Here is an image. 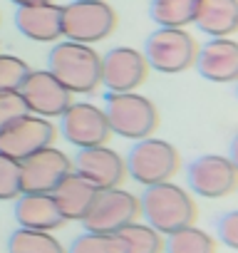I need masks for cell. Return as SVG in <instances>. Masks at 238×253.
<instances>
[{"instance_id":"obj_24","label":"cell","mask_w":238,"mask_h":253,"mask_svg":"<svg viewBox=\"0 0 238 253\" xmlns=\"http://www.w3.org/2000/svg\"><path fill=\"white\" fill-rule=\"evenodd\" d=\"M28 72H30V67H28V62L23 57L0 52V92L20 89V84H23Z\"/></svg>"},{"instance_id":"obj_14","label":"cell","mask_w":238,"mask_h":253,"mask_svg":"<svg viewBox=\"0 0 238 253\" xmlns=\"http://www.w3.org/2000/svg\"><path fill=\"white\" fill-rule=\"evenodd\" d=\"M72 171L79 174L82 179H87L97 191L102 189H117L127 176V167L124 159L119 157L114 149L109 147H89V149H79Z\"/></svg>"},{"instance_id":"obj_21","label":"cell","mask_w":238,"mask_h":253,"mask_svg":"<svg viewBox=\"0 0 238 253\" xmlns=\"http://www.w3.org/2000/svg\"><path fill=\"white\" fill-rule=\"evenodd\" d=\"M198 0H152L149 15L159 28H186L196 20Z\"/></svg>"},{"instance_id":"obj_5","label":"cell","mask_w":238,"mask_h":253,"mask_svg":"<svg viewBox=\"0 0 238 253\" xmlns=\"http://www.w3.org/2000/svg\"><path fill=\"white\" fill-rule=\"evenodd\" d=\"M179 152L174 144L164 142V139H139L127 159H124V167H127V174L144 184V186H152V184H161V181H169L176 169H179Z\"/></svg>"},{"instance_id":"obj_8","label":"cell","mask_w":238,"mask_h":253,"mask_svg":"<svg viewBox=\"0 0 238 253\" xmlns=\"http://www.w3.org/2000/svg\"><path fill=\"white\" fill-rule=\"evenodd\" d=\"M70 171V157L50 144L20 162V194H52Z\"/></svg>"},{"instance_id":"obj_6","label":"cell","mask_w":238,"mask_h":253,"mask_svg":"<svg viewBox=\"0 0 238 253\" xmlns=\"http://www.w3.org/2000/svg\"><path fill=\"white\" fill-rule=\"evenodd\" d=\"M144 60L164 75L184 72L196 60V42L184 28H159L144 42Z\"/></svg>"},{"instance_id":"obj_7","label":"cell","mask_w":238,"mask_h":253,"mask_svg":"<svg viewBox=\"0 0 238 253\" xmlns=\"http://www.w3.org/2000/svg\"><path fill=\"white\" fill-rule=\"evenodd\" d=\"M139 199L124 189H102L97 191L87 216L82 218L84 228L89 233L112 236L114 231L124 228L127 223H134L139 218Z\"/></svg>"},{"instance_id":"obj_2","label":"cell","mask_w":238,"mask_h":253,"mask_svg":"<svg viewBox=\"0 0 238 253\" xmlns=\"http://www.w3.org/2000/svg\"><path fill=\"white\" fill-rule=\"evenodd\" d=\"M139 211L144 213L147 226L166 236L179 228L194 226V218H196L194 199L171 181L147 186V191L139 199Z\"/></svg>"},{"instance_id":"obj_1","label":"cell","mask_w":238,"mask_h":253,"mask_svg":"<svg viewBox=\"0 0 238 253\" xmlns=\"http://www.w3.org/2000/svg\"><path fill=\"white\" fill-rule=\"evenodd\" d=\"M50 72L60 80L67 92L92 94L102 84V57L92 45L82 42H57L50 50Z\"/></svg>"},{"instance_id":"obj_10","label":"cell","mask_w":238,"mask_h":253,"mask_svg":"<svg viewBox=\"0 0 238 253\" xmlns=\"http://www.w3.org/2000/svg\"><path fill=\"white\" fill-rule=\"evenodd\" d=\"M55 139V124L38 114H25L0 132V154L15 162L28 159L30 154L50 147Z\"/></svg>"},{"instance_id":"obj_18","label":"cell","mask_w":238,"mask_h":253,"mask_svg":"<svg viewBox=\"0 0 238 253\" xmlns=\"http://www.w3.org/2000/svg\"><path fill=\"white\" fill-rule=\"evenodd\" d=\"M94 196H97V189L75 171H70L52 191V199L65 221H82L87 216Z\"/></svg>"},{"instance_id":"obj_29","label":"cell","mask_w":238,"mask_h":253,"mask_svg":"<svg viewBox=\"0 0 238 253\" xmlns=\"http://www.w3.org/2000/svg\"><path fill=\"white\" fill-rule=\"evenodd\" d=\"M228 162L236 167V171H238V134L233 137V142H231V149H228Z\"/></svg>"},{"instance_id":"obj_17","label":"cell","mask_w":238,"mask_h":253,"mask_svg":"<svg viewBox=\"0 0 238 253\" xmlns=\"http://www.w3.org/2000/svg\"><path fill=\"white\" fill-rule=\"evenodd\" d=\"M15 218L20 228L47 231V233H52L65 223L52 194H20L15 201Z\"/></svg>"},{"instance_id":"obj_3","label":"cell","mask_w":238,"mask_h":253,"mask_svg":"<svg viewBox=\"0 0 238 253\" xmlns=\"http://www.w3.org/2000/svg\"><path fill=\"white\" fill-rule=\"evenodd\" d=\"M104 117L109 129L124 139H147L159 126V112L154 102L137 92H109Z\"/></svg>"},{"instance_id":"obj_26","label":"cell","mask_w":238,"mask_h":253,"mask_svg":"<svg viewBox=\"0 0 238 253\" xmlns=\"http://www.w3.org/2000/svg\"><path fill=\"white\" fill-rule=\"evenodd\" d=\"M25 114H30V112H28L18 89L15 92H0V132L8 129L13 122H18Z\"/></svg>"},{"instance_id":"obj_27","label":"cell","mask_w":238,"mask_h":253,"mask_svg":"<svg viewBox=\"0 0 238 253\" xmlns=\"http://www.w3.org/2000/svg\"><path fill=\"white\" fill-rule=\"evenodd\" d=\"M65 253H114L112 248V238L102 236V233H82L77 236L70 248H65Z\"/></svg>"},{"instance_id":"obj_12","label":"cell","mask_w":238,"mask_h":253,"mask_svg":"<svg viewBox=\"0 0 238 253\" xmlns=\"http://www.w3.org/2000/svg\"><path fill=\"white\" fill-rule=\"evenodd\" d=\"M189 186L203 199H221L236 191L238 171L226 157L206 154L189 164Z\"/></svg>"},{"instance_id":"obj_30","label":"cell","mask_w":238,"mask_h":253,"mask_svg":"<svg viewBox=\"0 0 238 253\" xmlns=\"http://www.w3.org/2000/svg\"><path fill=\"white\" fill-rule=\"evenodd\" d=\"M18 8H25V5H40V3H52V0H10Z\"/></svg>"},{"instance_id":"obj_15","label":"cell","mask_w":238,"mask_h":253,"mask_svg":"<svg viewBox=\"0 0 238 253\" xmlns=\"http://www.w3.org/2000/svg\"><path fill=\"white\" fill-rule=\"evenodd\" d=\"M198 75L208 82H236L238 80V42L228 38H213L194 60Z\"/></svg>"},{"instance_id":"obj_25","label":"cell","mask_w":238,"mask_h":253,"mask_svg":"<svg viewBox=\"0 0 238 253\" xmlns=\"http://www.w3.org/2000/svg\"><path fill=\"white\" fill-rule=\"evenodd\" d=\"M20 196V162L0 154V201Z\"/></svg>"},{"instance_id":"obj_11","label":"cell","mask_w":238,"mask_h":253,"mask_svg":"<svg viewBox=\"0 0 238 253\" xmlns=\"http://www.w3.org/2000/svg\"><path fill=\"white\" fill-rule=\"evenodd\" d=\"M20 97L28 112L38 117H62V112L72 104V92H67L60 80L50 70H30L20 84Z\"/></svg>"},{"instance_id":"obj_20","label":"cell","mask_w":238,"mask_h":253,"mask_svg":"<svg viewBox=\"0 0 238 253\" xmlns=\"http://www.w3.org/2000/svg\"><path fill=\"white\" fill-rule=\"evenodd\" d=\"M114 253H161L164 238L159 231H154L147 223H127L124 228L114 231L112 236Z\"/></svg>"},{"instance_id":"obj_19","label":"cell","mask_w":238,"mask_h":253,"mask_svg":"<svg viewBox=\"0 0 238 253\" xmlns=\"http://www.w3.org/2000/svg\"><path fill=\"white\" fill-rule=\"evenodd\" d=\"M194 23L211 38H228L238 33V0H198Z\"/></svg>"},{"instance_id":"obj_13","label":"cell","mask_w":238,"mask_h":253,"mask_svg":"<svg viewBox=\"0 0 238 253\" xmlns=\"http://www.w3.org/2000/svg\"><path fill=\"white\" fill-rule=\"evenodd\" d=\"M147 60L134 47H114L102 55V84L109 92H134L147 82Z\"/></svg>"},{"instance_id":"obj_16","label":"cell","mask_w":238,"mask_h":253,"mask_svg":"<svg viewBox=\"0 0 238 253\" xmlns=\"http://www.w3.org/2000/svg\"><path fill=\"white\" fill-rule=\"evenodd\" d=\"M18 30L35 42H55L62 38V8L55 3L25 5L15 13Z\"/></svg>"},{"instance_id":"obj_4","label":"cell","mask_w":238,"mask_h":253,"mask_svg":"<svg viewBox=\"0 0 238 253\" xmlns=\"http://www.w3.org/2000/svg\"><path fill=\"white\" fill-rule=\"evenodd\" d=\"M117 13L107 0H72L62 8V38L70 42L92 45L112 35Z\"/></svg>"},{"instance_id":"obj_23","label":"cell","mask_w":238,"mask_h":253,"mask_svg":"<svg viewBox=\"0 0 238 253\" xmlns=\"http://www.w3.org/2000/svg\"><path fill=\"white\" fill-rule=\"evenodd\" d=\"M164 251L166 253H216V241L206 231L196 226H186V228L169 233Z\"/></svg>"},{"instance_id":"obj_28","label":"cell","mask_w":238,"mask_h":253,"mask_svg":"<svg viewBox=\"0 0 238 253\" xmlns=\"http://www.w3.org/2000/svg\"><path fill=\"white\" fill-rule=\"evenodd\" d=\"M218 241L233 251H238V211H228L216 221Z\"/></svg>"},{"instance_id":"obj_31","label":"cell","mask_w":238,"mask_h":253,"mask_svg":"<svg viewBox=\"0 0 238 253\" xmlns=\"http://www.w3.org/2000/svg\"><path fill=\"white\" fill-rule=\"evenodd\" d=\"M236 94H238V80H236Z\"/></svg>"},{"instance_id":"obj_9","label":"cell","mask_w":238,"mask_h":253,"mask_svg":"<svg viewBox=\"0 0 238 253\" xmlns=\"http://www.w3.org/2000/svg\"><path fill=\"white\" fill-rule=\"evenodd\" d=\"M60 132L77 149L104 147L109 134H112L109 122L104 117V109H99V107H94L89 102L70 104L62 112V117H60Z\"/></svg>"},{"instance_id":"obj_22","label":"cell","mask_w":238,"mask_h":253,"mask_svg":"<svg viewBox=\"0 0 238 253\" xmlns=\"http://www.w3.org/2000/svg\"><path fill=\"white\" fill-rule=\"evenodd\" d=\"M8 253H65V248L47 231L18 228L8 238Z\"/></svg>"}]
</instances>
